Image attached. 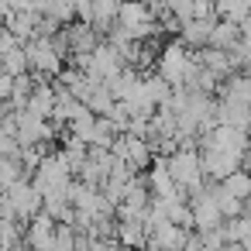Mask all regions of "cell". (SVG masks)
Wrapping results in <instances>:
<instances>
[{
    "label": "cell",
    "instance_id": "1",
    "mask_svg": "<svg viewBox=\"0 0 251 251\" xmlns=\"http://www.w3.org/2000/svg\"><path fill=\"white\" fill-rule=\"evenodd\" d=\"M158 76H162L172 90L193 86L196 76H200V55H193L182 38H179V42H169V45L162 49V55H158Z\"/></svg>",
    "mask_w": 251,
    "mask_h": 251
},
{
    "label": "cell",
    "instance_id": "2",
    "mask_svg": "<svg viewBox=\"0 0 251 251\" xmlns=\"http://www.w3.org/2000/svg\"><path fill=\"white\" fill-rule=\"evenodd\" d=\"M76 66H79L93 83H103V86H110L117 76H124V73L131 69V66H127V59H124V52H121L114 42H107V38L97 45V52H93V55L79 59Z\"/></svg>",
    "mask_w": 251,
    "mask_h": 251
},
{
    "label": "cell",
    "instance_id": "3",
    "mask_svg": "<svg viewBox=\"0 0 251 251\" xmlns=\"http://www.w3.org/2000/svg\"><path fill=\"white\" fill-rule=\"evenodd\" d=\"M169 172H172V179L179 182V189L189 193V196L203 193L206 182H210V179H206V169H203L200 148H179V151H172V155H169Z\"/></svg>",
    "mask_w": 251,
    "mask_h": 251
},
{
    "label": "cell",
    "instance_id": "4",
    "mask_svg": "<svg viewBox=\"0 0 251 251\" xmlns=\"http://www.w3.org/2000/svg\"><path fill=\"white\" fill-rule=\"evenodd\" d=\"M28 49V62H31V73L38 76V79H59L62 76V59H66V45H62V38L55 35V38H45V35H38L35 42H28L25 45Z\"/></svg>",
    "mask_w": 251,
    "mask_h": 251
},
{
    "label": "cell",
    "instance_id": "5",
    "mask_svg": "<svg viewBox=\"0 0 251 251\" xmlns=\"http://www.w3.org/2000/svg\"><path fill=\"white\" fill-rule=\"evenodd\" d=\"M114 155H117L121 162H127L134 172H148V169L155 165V158H158L155 145H151L148 138H141V134H121L117 145H114Z\"/></svg>",
    "mask_w": 251,
    "mask_h": 251
},
{
    "label": "cell",
    "instance_id": "6",
    "mask_svg": "<svg viewBox=\"0 0 251 251\" xmlns=\"http://www.w3.org/2000/svg\"><path fill=\"white\" fill-rule=\"evenodd\" d=\"M189 203H193V217H196V234H213V230H220L227 224V217H224V210H220V203H217L210 186L203 193L189 196Z\"/></svg>",
    "mask_w": 251,
    "mask_h": 251
},
{
    "label": "cell",
    "instance_id": "7",
    "mask_svg": "<svg viewBox=\"0 0 251 251\" xmlns=\"http://www.w3.org/2000/svg\"><path fill=\"white\" fill-rule=\"evenodd\" d=\"M200 155H203V169H206V179L210 182H224L230 179L237 169H244V158L224 151V148H210V145H200Z\"/></svg>",
    "mask_w": 251,
    "mask_h": 251
},
{
    "label": "cell",
    "instance_id": "8",
    "mask_svg": "<svg viewBox=\"0 0 251 251\" xmlns=\"http://www.w3.org/2000/svg\"><path fill=\"white\" fill-rule=\"evenodd\" d=\"M55 234H59V220L52 213H45V210L35 220L25 224V244L31 251H52L55 248Z\"/></svg>",
    "mask_w": 251,
    "mask_h": 251
},
{
    "label": "cell",
    "instance_id": "9",
    "mask_svg": "<svg viewBox=\"0 0 251 251\" xmlns=\"http://www.w3.org/2000/svg\"><path fill=\"white\" fill-rule=\"evenodd\" d=\"M217 21H220V18H196V21L182 25L179 38H182L189 49H210V38H213V25H217Z\"/></svg>",
    "mask_w": 251,
    "mask_h": 251
},
{
    "label": "cell",
    "instance_id": "10",
    "mask_svg": "<svg viewBox=\"0 0 251 251\" xmlns=\"http://www.w3.org/2000/svg\"><path fill=\"white\" fill-rule=\"evenodd\" d=\"M220 100L241 103V107L251 110V73H234V76L220 86Z\"/></svg>",
    "mask_w": 251,
    "mask_h": 251
},
{
    "label": "cell",
    "instance_id": "11",
    "mask_svg": "<svg viewBox=\"0 0 251 251\" xmlns=\"http://www.w3.org/2000/svg\"><path fill=\"white\" fill-rule=\"evenodd\" d=\"M117 241L127 251H138L148 244V224L145 220H117Z\"/></svg>",
    "mask_w": 251,
    "mask_h": 251
},
{
    "label": "cell",
    "instance_id": "12",
    "mask_svg": "<svg viewBox=\"0 0 251 251\" xmlns=\"http://www.w3.org/2000/svg\"><path fill=\"white\" fill-rule=\"evenodd\" d=\"M241 28L230 25V21H217L213 25V38H210V49H224V52H234L241 45Z\"/></svg>",
    "mask_w": 251,
    "mask_h": 251
},
{
    "label": "cell",
    "instance_id": "13",
    "mask_svg": "<svg viewBox=\"0 0 251 251\" xmlns=\"http://www.w3.org/2000/svg\"><path fill=\"white\" fill-rule=\"evenodd\" d=\"M38 14H42V18H52V21H59V25H66V21L76 18V4H73V0H42V4H38Z\"/></svg>",
    "mask_w": 251,
    "mask_h": 251
},
{
    "label": "cell",
    "instance_id": "14",
    "mask_svg": "<svg viewBox=\"0 0 251 251\" xmlns=\"http://www.w3.org/2000/svg\"><path fill=\"white\" fill-rule=\"evenodd\" d=\"M4 73L7 76H28L31 73V62H28V49H14L4 55Z\"/></svg>",
    "mask_w": 251,
    "mask_h": 251
},
{
    "label": "cell",
    "instance_id": "15",
    "mask_svg": "<svg viewBox=\"0 0 251 251\" xmlns=\"http://www.w3.org/2000/svg\"><path fill=\"white\" fill-rule=\"evenodd\" d=\"M224 251H248V248H244V244H227Z\"/></svg>",
    "mask_w": 251,
    "mask_h": 251
},
{
    "label": "cell",
    "instance_id": "16",
    "mask_svg": "<svg viewBox=\"0 0 251 251\" xmlns=\"http://www.w3.org/2000/svg\"><path fill=\"white\" fill-rule=\"evenodd\" d=\"M248 141H251V131H248Z\"/></svg>",
    "mask_w": 251,
    "mask_h": 251
},
{
    "label": "cell",
    "instance_id": "17",
    "mask_svg": "<svg viewBox=\"0 0 251 251\" xmlns=\"http://www.w3.org/2000/svg\"><path fill=\"white\" fill-rule=\"evenodd\" d=\"M145 251H155V248H145Z\"/></svg>",
    "mask_w": 251,
    "mask_h": 251
}]
</instances>
